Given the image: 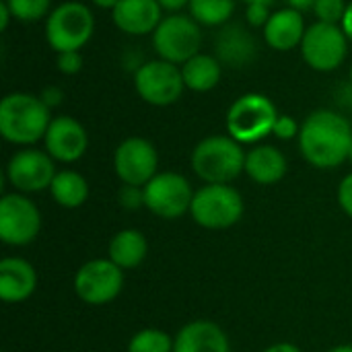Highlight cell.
Returning <instances> with one entry per match:
<instances>
[{
    "instance_id": "cell-1",
    "label": "cell",
    "mask_w": 352,
    "mask_h": 352,
    "mask_svg": "<svg viewBox=\"0 0 352 352\" xmlns=\"http://www.w3.org/2000/svg\"><path fill=\"white\" fill-rule=\"evenodd\" d=\"M352 146L351 122L332 109H316L305 118L299 132V148L303 159L318 169H334L342 165Z\"/></svg>"
},
{
    "instance_id": "cell-2",
    "label": "cell",
    "mask_w": 352,
    "mask_h": 352,
    "mask_svg": "<svg viewBox=\"0 0 352 352\" xmlns=\"http://www.w3.org/2000/svg\"><path fill=\"white\" fill-rule=\"evenodd\" d=\"M50 107L39 95L31 93H8L0 101V134L6 142L29 146L43 140L52 116Z\"/></svg>"
},
{
    "instance_id": "cell-3",
    "label": "cell",
    "mask_w": 352,
    "mask_h": 352,
    "mask_svg": "<svg viewBox=\"0 0 352 352\" xmlns=\"http://www.w3.org/2000/svg\"><path fill=\"white\" fill-rule=\"evenodd\" d=\"M245 151L229 134L202 138L192 151V169L204 184H231L245 171Z\"/></svg>"
},
{
    "instance_id": "cell-4",
    "label": "cell",
    "mask_w": 352,
    "mask_h": 352,
    "mask_svg": "<svg viewBox=\"0 0 352 352\" xmlns=\"http://www.w3.org/2000/svg\"><path fill=\"white\" fill-rule=\"evenodd\" d=\"M278 116L270 97L264 93H245L227 109V132L239 144H256L272 134Z\"/></svg>"
},
{
    "instance_id": "cell-5",
    "label": "cell",
    "mask_w": 352,
    "mask_h": 352,
    "mask_svg": "<svg viewBox=\"0 0 352 352\" xmlns=\"http://www.w3.org/2000/svg\"><path fill=\"white\" fill-rule=\"evenodd\" d=\"M95 31V16L82 2L58 4L45 19V41L56 54L82 50Z\"/></svg>"
},
{
    "instance_id": "cell-6",
    "label": "cell",
    "mask_w": 352,
    "mask_h": 352,
    "mask_svg": "<svg viewBox=\"0 0 352 352\" xmlns=\"http://www.w3.org/2000/svg\"><path fill=\"white\" fill-rule=\"evenodd\" d=\"M190 214L204 229H229L243 217V198L231 184H206L194 194Z\"/></svg>"
},
{
    "instance_id": "cell-7",
    "label": "cell",
    "mask_w": 352,
    "mask_h": 352,
    "mask_svg": "<svg viewBox=\"0 0 352 352\" xmlns=\"http://www.w3.org/2000/svg\"><path fill=\"white\" fill-rule=\"evenodd\" d=\"M202 31L190 14L173 12L165 14L153 33V47L161 60L173 62L177 66L186 64L190 58L200 54Z\"/></svg>"
},
{
    "instance_id": "cell-8",
    "label": "cell",
    "mask_w": 352,
    "mask_h": 352,
    "mask_svg": "<svg viewBox=\"0 0 352 352\" xmlns=\"http://www.w3.org/2000/svg\"><path fill=\"white\" fill-rule=\"evenodd\" d=\"M299 50L309 68L318 72H332L344 64L349 39L340 25L316 21L307 27Z\"/></svg>"
},
{
    "instance_id": "cell-9",
    "label": "cell",
    "mask_w": 352,
    "mask_h": 352,
    "mask_svg": "<svg viewBox=\"0 0 352 352\" xmlns=\"http://www.w3.org/2000/svg\"><path fill=\"white\" fill-rule=\"evenodd\" d=\"M134 89L142 101L155 107L173 105L186 91L182 66L161 58L146 60L134 74Z\"/></svg>"
},
{
    "instance_id": "cell-10",
    "label": "cell",
    "mask_w": 352,
    "mask_h": 352,
    "mask_svg": "<svg viewBox=\"0 0 352 352\" xmlns=\"http://www.w3.org/2000/svg\"><path fill=\"white\" fill-rule=\"evenodd\" d=\"M194 194L196 192L182 173L163 171L144 186V208L165 221H173L190 212Z\"/></svg>"
},
{
    "instance_id": "cell-11",
    "label": "cell",
    "mask_w": 352,
    "mask_h": 352,
    "mask_svg": "<svg viewBox=\"0 0 352 352\" xmlns=\"http://www.w3.org/2000/svg\"><path fill=\"white\" fill-rule=\"evenodd\" d=\"M124 289V270L107 260L82 264L74 276V291L87 305H107Z\"/></svg>"
},
{
    "instance_id": "cell-12",
    "label": "cell",
    "mask_w": 352,
    "mask_h": 352,
    "mask_svg": "<svg viewBox=\"0 0 352 352\" xmlns=\"http://www.w3.org/2000/svg\"><path fill=\"white\" fill-rule=\"evenodd\" d=\"M159 167V155L151 140L142 136H130L122 140L113 153V169L116 175L126 186L144 188L155 175Z\"/></svg>"
},
{
    "instance_id": "cell-13",
    "label": "cell",
    "mask_w": 352,
    "mask_h": 352,
    "mask_svg": "<svg viewBox=\"0 0 352 352\" xmlns=\"http://www.w3.org/2000/svg\"><path fill=\"white\" fill-rule=\"evenodd\" d=\"M41 229L37 206L23 194H6L0 200V239L6 245H29Z\"/></svg>"
},
{
    "instance_id": "cell-14",
    "label": "cell",
    "mask_w": 352,
    "mask_h": 352,
    "mask_svg": "<svg viewBox=\"0 0 352 352\" xmlns=\"http://www.w3.org/2000/svg\"><path fill=\"white\" fill-rule=\"evenodd\" d=\"M56 173L58 171L54 159L47 155V151H37V148L16 151L6 165L8 182L21 194H37L47 190Z\"/></svg>"
},
{
    "instance_id": "cell-15",
    "label": "cell",
    "mask_w": 352,
    "mask_h": 352,
    "mask_svg": "<svg viewBox=\"0 0 352 352\" xmlns=\"http://www.w3.org/2000/svg\"><path fill=\"white\" fill-rule=\"evenodd\" d=\"M43 144L54 161L74 163L87 153L89 136L78 120L72 116H58L52 118V124L43 136Z\"/></svg>"
},
{
    "instance_id": "cell-16",
    "label": "cell",
    "mask_w": 352,
    "mask_h": 352,
    "mask_svg": "<svg viewBox=\"0 0 352 352\" xmlns=\"http://www.w3.org/2000/svg\"><path fill=\"white\" fill-rule=\"evenodd\" d=\"M214 56L223 66L241 70L250 66L258 56V41L254 33L241 23H227L221 27L214 39Z\"/></svg>"
},
{
    "instance_id": "cell-17",
    "label": "cell",
    "mask_w": 352,
    "mask_h": 352,
    "mask_svg": "<svg viewBox=\"0 0 352 352\" xmlns=\"http://www.w3.org/2000/svg\"><path fill=\"white\" fill-rule=\"evenodd\" d=\"M111 21L126 35H153L163 21V8L157 0H120L111 10Z\"/></svg>"
},
{
    "instance_id": "cell-18",
    "label": "cell",
    "mask_w": 352,
    "mask_h": 352,
    "mask_svg": "<svg viewBox=\"0 0 352 352\" xmlns=\"http://www.w3.org/2000/svg\"><path fill=\"white\" fill-rule=\"evenodd\" d=\"M173 352H231V344L227 334L214 322L196 320L177 332Z\"/></svg>"
},
{
    "instance_id": "cell-19",
    "label": "cell",
    "mask_w": 352,
    "mask_h": 352,
    "mask_svg": "<svg viewBox=\"0 0 352 352\" xmlns=\"http://www.w3.org/2000/svg\"><path fill=\"white\" fill-rule=\"evenodd\" d=\"M307 27L303 14L295 8H278L270 14L264 27L266 43L276 52H291L301 45Z\"/></svg>"
},
{
    "instance_id": "cell-20",
    "label": "cell",
    "mask_w": 352,
    "mask_h": 352,
    "mask_svg": "<svg viewBox=\"0 0 352 352\" xmlns=\"http://www.w3.org/2000/svg\"><path fill=\"white\" fill-rule=\"evenodd\" d=\"M37 289L35 268L21 258H4L0 262V299L6 303H21Z\"/></svg>"
},
{
    "instance_id": "cell-21",
    "label": "cell",
    "mask_w": 352,
    "mask_h": 352,
    "mask_svg": "<svg viewBox=\"0 0 352 352\" xmlns=\"http://www.w3.org/2000/svg\"><path fill=\"white\" fill-rule=\"evenodd\" d=\"M245 173L260 186L278 184L287 175V159L272 144H258L245 155Z\"/></svg>"
},
{
    "instance_id": "cell-22",
    "label": "cell",
    "mask_w": 352,
    "mask_h": 352,
    "mask_svg": "<svg viewBox=\"0 0 352 352\" xmlns=\"http://www.w3.org/2000/svg\"><path fill=\"white\" fill-rule=\"evenodd\" d=\"M146 254H148V241L136 229H124L116 233L107 248V258L122 270H132L140 266Z\"/></svg>"
},
{
    "instance_id": "cell-23",
    "label": "cell",
    "mask_w": 352,
    "mask_h": 352,
    "mask_svg": "<svg viewBox=\"0 0 352 352\" xmlns=\"http://www.w3.org/2000/svg\"><path fill=\"white\" fill-rule=\"evenodd\" d=\"M182 74H184L186 89L196 93H206L219 85L223 76V64L219 62L217 56L200 52L194 58H190L186 64H182Z\"/></svg>"
},
{
    "instance_id": "cell-24",
    "label": "cell",
    "mask_w": 352,
    "mask_h": 352,
    "mask_svg": "<svg viewBox=\"0 0 352 352\" xmlns=\"http://www.w3.org/2000/svg\"><path fill=\"white\" fill-rule=\"evenodd\" d=\"M50 192L62 208H78L89 198V184L80 173L64 169L56 173Z\"/></svg>"
},
{
    "instance_id": "cell-25",
    "label": "cell",
    "mask_w": 352,
    "mask_h": 352,
    "mask_svg": "<svg viewBox=\"0 0 352 352\" xmlns=\"http://www.w3.org/2000/svg\"><path fill=\"white\" fill-rule=\"evenodd\" d=\"M190 16L206 27H223L231 23L235 0H190Z\"/></svg>"
},
{
    "instance_id": "cell-26",
    "label": "cell",
    "mask_w": 352,
    "mask_h": 352,
    "mask_svg": "<svg viewBox=\"0 0 352 352\" xmlns=\"http://www.w3.org/2000/svg\"><path fill=\"white\" fill-rule=\"evenodd\" d=\"M128 352H173V340L163 330L146 328L132 336Z\"/></svg>"
},
{
    "instance_id": "cell-27",
    "label": "cell",
    "mask_w": 352,
    "mask_h": 352,
    "mask_svg": "<svg viewBox=\"0 0 352 352\" xmlns=\"http://www.w3.org/2000/svg\"><path fill=\"white\" fill-rule=\"evenodd\" d=\"M8 10L12 12V19L23 23H35L41 19H47L52 8V0H4Z\"/></svg>"
},
{
    "instance_id": "cell-28",
    "label": "cell",
    "mask_w": 352,
    "mask_h": 352,
    "mask_svg": "<svg viewBox=\"0 0 352 352\" xmlns=\"http://www.w3.org/2000/svg\"><path fill=\"white\" fill-rule=\"evenodd\" d=\"M346 2L344 0H318L314 6V12L318 16V21L322 23H332V25H340L344 12H346Z\"/></svg>"
},
{
    "instance_id": "cell-29",
    "label": "cell",
    "mask_w": 352,
    "mask_h": 352,
    "mask_svg": "<svg viewBox=\"0 0 352 352\" xmlns=\"http://www.w3.org/2000/svg\"><path fill=\"white\" fill-rule=\"evenodd\" d=\"M118 200L122 204V208L126 210H138L144 206V188L140 186H122L120 194H118Z\"/></svg>"
},
{
    "instance_id": "cell-30",
    "label": "cell",
    "mask_w": 352,
    "mask_h": 352,
    "mask_svg": "<svg viewBox=\"0 0 352 352\" xmlns=\"http://www.w3.org/2000/svg\"><path fill=\"white\" fill-rule=\"evenodd\" d=\"M299 132H301V124H297V120L293 116H287V113H280L276 124H274V130L272 134L280 140H293V138H299Z\"/></svg>"
},
{
    "instance_id": "cell-31",
    "label": "cell",
    "mask_w": 352,
    "mask_h": 352,
    "mask_svg": "<svg viewBox=\"0 0 352 352\" xmlns=\"http://www.w3.org/2000/svg\"><path fill=\"white\" fill-rule=\"evenodd\" d=\"M56 64H58V70L62 72V74H76V72H80V68H82V54H80V50H74V52H62V54H58V60H56Z\"/></svg>"
},
{
    "instance_id": "cell-32",
    "label": "cell",
    "mask_w": 352,
    "mask_h": 352,
    "mask_svg": "<svg viewBox=\"0 0 352 352\" xmlns=\"http://www.w3.org/2000/svg\"><path fill=\"white\" fill-rule=\"evenodd\" d=\"M270 6L266 4H248L245 6V21L250 27H266L270 19Z\"/></svg>"
},
{
    "instance_id": "cell-33",
    "label": "cell",
    "mask_w": 352,
    "mask_h": 352,
    "mask_svg": "<svg viewBox=\"0 0 352 352\" xmlns=\"http://www.w3.org/2000/svg\"><path fill=\"white\" fill-rule=\"evenodd\" d=\"M338 204L352 219V173H349L338 186Z\"/></svg>"
},
{
    "instance_id": "cell-34",
    "label": "cell",
    "mask_w": 352,
    "mask_h": 352,
    "mask_svg": "<svg viewBox=\"0 0 352 352\" xmlns=\"http://www.w3.org/2000/svg\"><path fill=\"white\" fill-rule=\"evenodd\" d=\"M41 101L50 107V109H54V107H58L62 101H64V91L60 89V87H56V85H50V87H45L43 91H41Z\"/></svg>"
},
{
    "instance_id": "cell-35",
    "label": "cell",
    "mask_w": 352,
    "mask_h": 352,
    "mask_svg": "<svg viewBox=\"0 0 352 352\" xmlns=\"http://www.w3.org/2000/svg\"><path fill=\"white\" fill-rule=\"evenodd\" d=\"M161 4L163 10H167L169 14L173 12H182V8L190 6V0H157Z\"/></svg>"
},
{
    "instance_id": "cell-36",
    "label": "cell",
    "mask_w": 352,
    "mask_h": 352,
    "mask_svg": "<svg viewBox=\"0 0 352 352\" xmlns=\"http://www.w3.org/2000/svg\"><path fill=\"white\" fill-rule=\"evenodd\" d=\"M340 29L344 31L346 39L352 43V2H349V6H346V12L340 21Z\"/></svg>"
},
{
    "instance_id": "cell-37",
    "label": "cell",
    "mask_w": 352,
    "mask_h": 352,
    "mask_svg": "<svg viewBox=\"0 0 352 352\" xmlns=\"http://www.w3.org/2000/svg\"><path fill=\"white\" fill-rule=\"evenodd\" d=\"M336 97L342 105H349L352 107V82L349 80V85H340L338 91H336Z\"/></svg>"
},
{
    "instance_id": "cell-38",
    "label": "cell",
    "mask_w": 352,
    "mask_h": 352,
    "mask_svg": "<svg viewBox=\"0 0 352 352\" xmlns=\"http://www.w3.org/2000/svg\"><path fill=\"white\" fill-rule=\"evenodd\" d=\"M318 0H287V6L289 8H295L299 12H305V10H314Z\"/></svg>"
},
{
    "instance_id": "cell-39",
    "label": "cell",
    "mask_w": 352,
    "mask_h": 352,
    "mask_svg": "<svg viewBox=\"0 0 352 352\" xmlns=\"http://www.w3.org/2000/svg\"><path fill=\"white\" fill-rule=\"evenodd\" d=\"M10 19H12V12L8 10L6 2L2 0V2H0V31H6V29H8Z\"/></svg>"
},
{
    "instance_id": "cell-40",
    "label": "cell",
    "mask_w": 352,
    "mask_h": 352,
    "mask_svg": "<svg viewBox=\"0 0 352 352\" xmlns=\"http://www.w3.org/2000/svg\"><path fill=\"white\" fill-rule=\"evenodd\" d=\"M264 352H301V349L295 346V344H289V342H280V344H274V346L266 349Z\"/></svg>"
},
{
    "instance_id": "cell-41",
    "label": "cell",
    "mask_w": 352,
    "mask_h": 352,
    "mask_svg": "<svg viewBox=\"0 0 352 352\" xmlns=\"http://www.w3.org/2000/svg\"><path fill=\"white\" fill-rule=\"evenodd\" d=\"M95 6H99V8H105V10H113L116 6H118V2L120 0H91Z\"/></svg>"
},
{
    "instance_id": "cell-42",
    "label": "cell",
    "mask_w": 352,
    "mask_h": 352,
    "mask_svg": "<svg viewBox=\"0 0 352 352\" xmlns=\"http://www.w3.org/2000/svg\"><path fill=\"white\" fill-rule=\"evenodd\" d=\"M241 2H245V6L248 4H266V6H272L274 4V0H241Z\"/></svg>"
},
{
    "instance_id": "cell-43",
    "label": "cell",
    "mask_w": 352,
    "mask_h": 352,
    "mask_svg": "<svg viewBox=\"0 0 352 352\" xmlns=\"http://www.w3.org/2000/svg\"><path fill=\"white\" fill-rule=\"evenodd\" d=\"M328 352H352V346H346V344H342V346H334V349H330Z\"/></svg>"
},
{
    "instance_id": "cell-44",
    "label": "cell",
    "mask_w": 352,
    "mask_h": 352,
    "mask_svg": "<svg viewBox=\"0 0 352 352\" xmlns=\"http://www.w3.org/2000/svg\"><path fill=\"white\" fill-rule=\"evenodd\" d=\"M349 80L352 82V66H351V72H349Z\"/></svg>"
},
{
    "instance_id": "cell-45",
    "label": "cell",
    "mask_w": 352,
    "mask_h": 352,
    "mask_svg": "<svg viewBox=\"0 0 352 352\" xmlns=\"http://www.w3.org/2000/svg\"><path fill=\"white\" fill-rule=\"evenodd\" d=\"M349 161H351V165H352V146H351V155H349Z\"/></svg>"
}]
</instances>
